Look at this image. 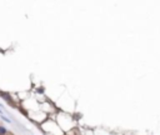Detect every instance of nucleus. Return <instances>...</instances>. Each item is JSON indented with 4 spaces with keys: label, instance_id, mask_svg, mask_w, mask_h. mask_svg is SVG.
Listing matches in <instances>:
<instances>
[]
</instances>
